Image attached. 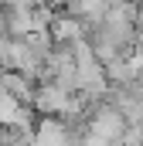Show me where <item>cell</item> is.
Wrapping results in <instances>:
<instances>
[{
  "label": "cell",
  "instance_id": "obj_1",
  "mask_svg": "<svg viewBox=\"0 0 143 146\" xmlns=\"http://www.w3.org/2000/svg\"><path fill=\"white\" fill-rule=\"evenodd\" d=\"M130 122L116 106H96L85 119V143L92 146H123Z\"/></svg>",
  "mask_w": 143,
  "mask_h": 146
},
{
  "label": "cell",
  "instance_id": "obj_2",
  "mask_svg": "<svg viewBox=\"0 0 143 146\" xmlns=\"http://www.w3.org/2000/svg\"><path fill=\"white\" fill-rule=\"evenodd\" d=\"M51 37H55V44H75V41H82V37H89V27L78 21V17H72V14H58L55 17V24H51Z\"/></svg>",
  "mask_w": 143,
  "mask_h": 146
},
{
  "label": "cell",
  "instance_id": "obj_3",
  "mask_svg": "<svg viewBox=\"0 0 143 146\" xmlns=\"http://www.w3.org/2000/svg\"><path fill=\"white\" fill-rule=\"evenodd\" d=\"M3 14H7V34L10 37L34 34V10H3Z\"/></svg>",
  "mask_w": 143,
  "mask_h": 146
},
{
  "label": "cell",
  "instance_id": "obj_4",
  "mask_svg": "<svg viewBox=\"0 0 143 146\" xmlns=\"http://www.w3.org/2000/svg\"><path fill=\"white\" fill-rule=\"evenodd\" d=\"M106 75H109L112 85H130V82H136V72H133V65H130V54H119L116 61H109Z\"/></svg>",
  "mask_w": 143,
  "mask_h": 146
},
{
  "label": "cell",
  "instance_id": "obj_5",
  "mask_svg": "<svg viewBox=\"0 0 143 146\" xmlns=\"http://www.w3.org/2000/svg\"><path fill=\"white\" fill-rule=\"evenodd\" d=\"M123 146H143V126H130L123 136Z\"/></svg>",
  "mask_w": 143,
  "mask_h": 146
},
{
  "label": "cell",
  "instance_id": "obj_6",
  "mask_svg": "<svg viewBox=\"0 0 143 146\" xmlns=\"http://www.w3.org/2000/svg\"><path fill=\"white\" fill-rule=\"evenodd\" d=\"M136 27H140V34H143V0H140V10H136Z\"/></svg>",
  "mask_w": 143,
  "mask_h": 146
},
{
  "label": "cell",
  "instance_id": "obj_7",
  "mask_svg": "<svg viewBox=\"0 0 143 146\" xmlns=\"http://www.w3.org/2000/svg\"><path fill=\"white\" fill-rule=\"evenodd\" d=\"M37 7H55V3H58V0H34Z\"/></svg>",
  "mask_w": 143,
  "mask_h": 146
},
{
  "label": "cell",
  "instance_id": "obj_8",
  "mask_svg": "<svg viewBox=\"0 0 143 146\" xmlns=\"http://www.w3.org/2000/svg\"><path fill=\"white\" fill-rule=\"evenodd\" d=\"M109 7H123V3H126V0H106Z\"/></svg>",
  "mask_w": 143,
  "mask_h": 146
},
{
  "label": "cell",
  "instance_id": "obj_9",
  "mask_svg": "<svg viewBox=\"0 0 143 146\" xmlns=\"http://www.w3.org/2000/svg\"><path fill=\"white\" fill-rule=\"evenodd\" d=\"M78 146H92V143H85V139H82V143H78Z\"/></svg>",
  "mask_w": 143,
  "mask_h": 146
}]
</instances>
